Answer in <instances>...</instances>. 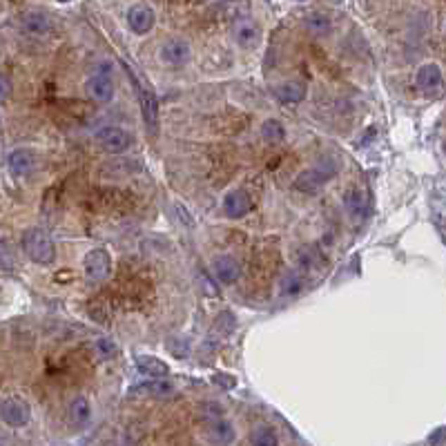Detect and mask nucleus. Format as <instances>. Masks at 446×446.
Listing matches in <instances>:
<instances>
[{"instance_id":"obj_30","label":"nucleus","mask_w":446,"mask_h":446,"mask_svg":"<svg viewBox=\"0 0 446 446\" xmlns=\"http://www.w3.org/2000/svg\"><path fill=\"white\" fill-rule=\"evenodd\" d=\"M444 152H446V141H444Z\"/></svg>"},{"instance_id":"obj_14","label":"nucleus","mask_w":446,"mask_h":446,"mask_svg":"<svg viewBox=\"0 0 446 446\" xmlns=\"http://www.w3.org/2000/svg\"><path fill=\"white\" fill-rule=\"evenodd\" d=\"M23 30L32 34V36H45L51 30V18L47 11L43 9H34L27 11V14L23 16Z\"/></svg>"},{"instance_id":"obj_2","label":"nucleus","mask_w":446,"mask_h":446,"mask_svg":"<svg viewBox=\"0 0 446 446\" xmlns=\"http://www.w3.org/2000/svg\"><path fill=\"white\" fill-rule=\"evenodd\" d=\"M337 172H339L337 159H333V156H321V159L314 163L312 167L304 170V172L295 179V190H299V192H317Z\"/></svg>"},{"instance_id":"obj_23","label":"nucleus","mask_w":446,"mask_h":446,"mask_svg":"<svg viewBox=\"0 0 446 446\" xmlns=\"http://www.w3.org/2000/svg\"><path fill=\"white\" fill-rule=\"evenodd\" d=\"M261 136H264V141L270 143V146H277V143H281L286 139V127L277 119H268V121H264V125H261Z\"/></svg>"},{"instance_id":"obj_8","label":"nucleus","mask_w":446,"mask_h":446,"mask_svg":"<svg viewBox=\"0 0 446 446\" xmlns=\"http://www.w3.org/2000/svg\"><path fill=\"white\" fill-rule=\"evenodd\" d=\"M85 87H87V94L98 103H110L114 98V91H116L110 72H103V70H96L94 74H91L87 78Z\"/></svg>"},{"instance_id":"obj_17","label":"nucleus","mask_w":446,"mask_h":446,"mask_svg":"<svg viewBox=\"0 0 446 446\" xmlns=\"http://www.w3.org/2000/svg\"><path fill=\"white\" fill-rule=\"evenodd\" d=\"M208 440L217 442V444H230L237 440V433H234V426L228 422V419L217 417L208 426Z\"/></svg>"},{"instance_id":"obj_26","label":"nucleus","mask_w":446,"mask_h":446,"mask_svg":"<svg viewBox=\"0 0 446 446\" xmlns=\"http://www.w3.org/2000/svg\"><path fill=\"white\" fill-rule=\"evenodd\" d=\"M0 85H3V87H0V98H3V103H5L9 98V94H11V81H9L7 74L0 76Z\"/></svg>"},{"instance_id":"obj_3","label":"nucleus","mask_w":446,"mask_h":446,"mask_svg":"<svg viewBox=\"0 0 446 446\" xmlns=\"http://www.w3.org/2000/svg\"><path fill=\"white\" fill-rule=\"evenodd\" d=\"M96 143L110 154H123L134 146V136L123 127H101L96 132Z\"/></svg>"},{"instance_id":"obj_6","label":"nucleus","mask_w":446,"mask_h":446,"mask_svg":"<svg viewBox=\"0 0 446 446\" xmlns=\"http://www.w3.org/2000/svg\"><path fill=\"white\" fill-rule=\"evenodd\" d=\"M127 27L132 30L136 36H146L154 30V23H156V14L154 9L146 3H139V5H132L127 9Z\"/></svg>"},{"instance_id":"obj_18","label":"nucleus","mask_w":446,"mask_h":446,"mask_svg":"<svg viewBox=\"0 0 446 446\" xmlns=\"http://www.w3.org/2000/svg\"><path fill=\"white\" fill-rule=\"evenodd\" d=\"M136 369H139L141 375H146V377H167L170 375V366L163 359L154 357V355L136 357Z\"/></svg>"},{"instance_id":"obj_28","label":"nucleus","mask_w":446,"mask_h":446,"mask_svg":"<svg viewBox=\"0 0 446 446\" xmlns=\"http://www.w3.org/2000/svg\"><path fill=\"white\" fill-rule=\"evenodd\" d=\"M205 3H219V0H205Z\"/></svg>"},{"instance_id":"obj_27","label":"nucleus","mask_w":446,"mask_h":446,"mask_svg":"<svg viewBox=\"0 0 446 446\" xmlns=\"http://www.w3.org/2000/svg\"><path fill=\"white\" fill-rule=\"evenodd\" d=\"M56 3H72V0H56Z\"/></svg>"},{"instance_id":"obj_19","label":"nucleus","mask_w":446,"mask_h":446,"mask_svg":"<svg viewBox=\"0 0 446 446\" xmlns=\"http://www.w3.org/2000/svg\"><path fill=\"white\" fill-rule=\"evenodd\" d=\"M132 390L143 393V395H154V397H165V395H172V384L165 382L163 377H150V382L146 384H139Z\"/></svg>"},{"instance_id":"obj_16","label":"nucleus","mask_w":446,"mask_h":446,"mask_svg":"<svg viewBox=\"0 0 446 446\" xmlns=\"http://www.w3.org/2000/svg\"><path fill=\"white\" fill-rule=\"evenodd\" d=\"M68 413H70V424L74 428H85L89 424V419H91V406H89L87 397H83V395L74 397L70 402Z\"/></svg>"},{"instance_id":"obj_10","label":"nucleus","mask_w":446,"mask_h":446,"mask_svg":"<svg viewBox=\"0 0 446 446\" xmlns=\"http://www.w3.org/2000/svg\"><path fill=\"white\" fill-rule=\"evenodd\" d=\"M34 165H36V156L27 148H16L7 154V170H9V174L16 179L27 177L34 170Z\"/></svg>"},{"instance_id":"obj_22","label":"nucleus","mask_w":446,"mask_h":446,"mask_svg":"<svg viewBox=\"0 0 446 446\" xmlns=\"http://www.w3.org/2000/svg\"><path fill=\"white\" fill-rule=\"evenodd\" d=\"M306 30L312 36H328L333 30V23L326 14H319V11H312V14L306 16Z\"/></svg>"},{"instance_id":"obj_29","label":"nucleus","mask_w":446,"mask_h":446,"mask_svg":"<svg viewBox=\"0 0 446 446\" xmlns=\"http://www.w3.org/2000/svg\"><path fill=\"white\" fill-rule=\"evenodd\" d=\"M297 3H306V0H297Z\"/></svg>"},{"instance_id":"obj_12","label":"nucleus","mask_w":446,"mask_h":446,"mask_svg":"<svg viewBox=\"0 0 446 446\" xmlns=\"http://www.w3.org/2000/svg\"><path fill=\"white\" fill-rule=\"evenodd\" d=\"M212 272H215V277L221 281V283H237L239 277H241V266H239V261L230 257V255H221L212 261Z\"/></svg>"},{"instance_id":"obj_5","label":"nucleus","mask_w":446,"mask_h":446,"mask_svg":"<svg viewBox=\"0 0 446 446\" xmlns=\"http://www.w3.org/2000/svg\"><path fill=\"white\" fill-rule=\"evenodd\" d=\"M0 415H3V422L11 428H23L30 424L32 419V406L25 402L23 397H5L0 404Z\"/></svg>"},{"instance_id":"obj_1","label":"nucleus","mask_w":446,"mask_h":446,"mask_svg":"<svg viewBox=\"0 0 446 446\" xmlns=\"http://www.w3.org/2000/svg\"><path fill=\"white\" fill-rule=\"evenodd\" d=\"M20 248L34 264L49 266L56 259V243L49 237V232L43 228H27L20 237Z\"/></svg>"},{"instance_id":"obj_20","label":"nucleus","mask_w":446,"mask_h":446,"mask_svg":"<svg viewBox=\"0 0 446 446\" xmlns=\"http://www.w3.org/2000/svg\"><path fill=\"white\" fill-rule=\"evenodd\" d=\"M344 205L348 210V215L355 219V217H364L369 212V199H366V194L362 190H348L346 192V199Z\"/></svg>"},{"instance_id":"obj_9","label":"nucleus","mask_w":446,"mask_h":446,"mask_svg":"<svg viewBox=\"0 0 446 446\" xmlns=\"http://www.w3.org/2000/svg\"><path fill=\"white\" fill-rule=\"evenodd\" d=\"M190 58H192V47L188 41H183V38H170L161 47V60L172 65V68H181V65H186Z\"/></svg>"},{"instance_id":"obj_24","label":"nucleus","mask_w":446,"mask_h":446,"mask_svg":"<svg viewBox=\"0 0 446 446\" xmlns=\"http://www.w3.org/2000/svg\"><path fill=\"white\" fill-rule=\"evenodd\" d=\"M250 444H255V446H277L279 438L270 426H257L250 433Z\"/></svg>"},{"instance_id":"obj_15","label":"nucleus","mask_w":446,"mask_h":446,"mask_svg":"<svg viewBox=\"0 0 446 446\" xmlns=\"http://www.w3.org/2000/svg\"><path fill=\"white\" fill-rule=\"evenodd\" d=\"M274 96H277L279 103H286V105H297L306 98V85L299 83V81H288V83H281L274 87L272 91Z\"/></svg>"},{"instance_id":"obj_7","label":"nucleus","mask_w":446,"mask_h":446,"mask_svg":"<svg viewBox=\"0 0 446 446\" xmlns=\"http://www.w3.org/2000/svg\"><path fill=\"white\" fill-rule=\"evenodd\" d=\"M125 70H127V68H125ZM127 74H129V81H132V85H134V89H136V98H139V103H141L143 119H146L148 127L154 132V129H156V123H159V103H156V98L150 94V91H148L146 87L139 85L134 72L127 70Z\"/></svg>"},{"instance_id":"obj_13","label":"nucleus","mask_w":446,"mask_h":446,"mask_svg":"<svg viewBox=\"0 0 446 446\" xmlns=\"http://www.w3.org/2000/svg\"><path fill=\"white\" fill-rule=\"evenodd\" d=\"M415 85L422 91H435L442 85V70L435 63H426L415 74Z\"/></svg>"},{"instance_id":"obj_4","label":"nucleus","mask_w":446,"mask_h":446,"mask_svg":"<svg viewBox=\"0 0 446 446\" xmlns=\"http://www.w3.org/2000/svg\"><path fill=\"white\" fill-rule=\"evenodd\" d=\"M83 270H85V277L91 283H101L110 277V270H112V257L110 253L105 250V248H94V250H89L83 259Z\"/></svg>"},{"instance_id":"obj_11","label":"nucleus","mask_w":446,"mask_h":446,"mask_svg":"<svg viewBox=\"0 0 446 446\" xmlns=\"http://www.w3.org/2000/svg\"><path fill=\"white\" fill-rule=\"evenodd\" d=\"M250 208H253V199L246 190H232L226 194V199H223V212L230 219L246 217L250 212Z\"/></svg>"},{"instance_id":"obj_25","label":"nucleus","mask_w":446,"mask_h":446,"mask_svg":"<svg viewBox=\"0 0 446 446\" xmlns=\"http://www.w3.org/2000/svg\"><path fill=\"white\" fill-rule=\"evenodd\" d=\"M301 291V279L295 270H288L281 277V293L283 295H297Z\"/></svg>"},{"instance_id":"obj_21","label":"nucleus","mask_w":446,"mask_h":446,"mask_svg":"<svg viewBox=\"0 0 446 446\" xmlns=\"http://www.w3.org/2000/svg\"><path fill=\"white\" fill-rule=\"evenodd\" d=\"M234 38H237L239 47H243V49H255V47L259 45L261 34H259V30H257V25H253V23H241L239 27H237V32H234Z\"/></svg>"}]
</instances>
